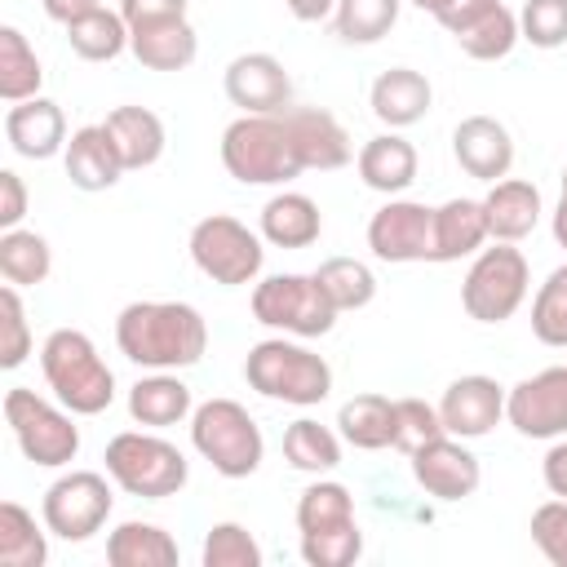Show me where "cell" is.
<instances>
[{
	"label": "cell",
	"mask_w": 567,
	"mask_h": 567,
	"mask_svg": "<svg viewBox=\"0 0 567 567\" xmlns=\"http://www.w3.org/2000/svg\"><path fill=\"white\" fill-rule=\"evenodd\" d=\"M115 346L146 372H182L204 359L208 323L190 301H128L115 315Z\"/></svg>",
	"instance_id": "6da1fadb"
},
{
	"label": "cell",
	"mask_w": 567,
	"mask_h": 567,
	"mask_svg": "<svg viewBox=\"0 0 567 567\" xmlns=\"http://www.w3.org/2000/svg\"><path fill=\"white\" fill-rule=\"evenodd\" d=\"M40 372L62 408L75 416H97L115 403V372L97 354L93 337L80 328H53L40 346Z\"/></svg>",
	"instance_id": "7a4b0ae2"
},
{
	"label": "cell",
	"mask_w": 567,
	"mask_h": 567,
	"mask_svg": "<svg viewBox=\"0 0 567 567\" xmlns=\"http://www.w3.org/2000/svg\"><path fill=\"white\" fill-rule=\"evenodd\" d=\"M297 536L310 567H350L363 554V532L354 518V496L337 478H315L297 496Z\"/></svg>",
	"instance_id": "3957f363"
},
{
	"label": "cell",
	"mask_w": 567,
	"mask_h": 567,
	"mask_svg": "<svg viewBox=\"0 0 567 567\" xmlns=\"http://www.w3.org/2000/svg\"><path fill=\"white\" fill-rule=\"evenodd\" d=\"M221 168L239 186H284L301 168L292 133L279 115H239L221 128Z\"/></svg>",
	"instance_id": "277c9868"
},
{
	"label": "cell",
	"mask_w": 567,
	"mask_h": 567,
	"mask_svg": "<svg viewBox=\"0 0 567 567\" xmlns=\"http://www.w3.org/2000/svg\"><path fill=\"white\" fill-rule=\"evenodd\" d=\"M244 381L261 399L292 403V408H315L332 394V368L323 354L288 341V337H266L248 350L244 359Z\"/></svg>",
	"instance_id": "5b68a950"
},
{
	"label": "cell",
	"mask_w": 567,
	"mask_h": 567,
	"mask_svg": "<svg viewBox=\"0 0 567 567\" xmlns=\"http://www.w3.org/2000/svg\"><path fill=\"white\" fill-rule=\"evenodd\" d=\"M102 461H106L111 483L120 492H128V496H142V501L177 496L186 487V478H190V465H186L182 447L159 439V434H151L146 425L142 430H120L106 443Z\"/></svg>",
	"instance_id": "8992f818"
},
{
	"label": "cell",
	"mask_w": 567,
	"mask_h": 567,
	"mask_svg": "<svg viewBox=\"0 0 567 567\" xmlns=\"http://www.w3.org/2000/svg\"><path fill=\"white\" fill-rule=\"evenodd\" d=\"M190 447L221 478H248L261 470V456H266L261 425L235 399H204L190 412Z\"/></svg>",
	"instance_id": "52a82bcc"
},
{
	"label": "cell",
	"mask_w": 567,
	"mask_h": 567,
	"mask_svg": "<svg viewBox=\"0 0 567 567\" xmlns=\"http://www.w3.org/2000/svg\"><path fill=\"white\" fill-rule=\"evenodd\" d=\"M4 425L18 443V452L31 461V465H44V470H62L80 456V425H75V412L62 408V403H49L40 399L35 390L27 385H9L4 390Z\"/></svg>",
	"instance_id": "ba28073f"
},
{
	"label": "cell",
	"mask_w": 567,
	"mask_h": 567,
	"mask_svg": "<svg viewBox=\"0 0 567 567\" xmlns=\"http://www.w3.org/2000/svg\"><path fill=\"white\" fill-rule=\"evenodd\" d=\"M532 270L527 257L514 244L492 239V248H478L465 279H461V306L474 323H505L527 301Z\"/></svg>",
	"instance_id": "9c48e42d"
},
{
	"label": "cell",
	"mask_w": 567,
	"mask_h": 567,
	"mask_svg": "<svg viewBox=\"0 0 567 567\" xmlns=\"http://www.w3.org/2000/svg\"><path fill=\"white\" fill-rule=\"evenodd\" d=\"M261 230H248L239 217L230 213H213V217H199L190 226V261L199 275H208L213 284L221 288H244V284H257L261 266H266V248H261Z\"/></svg>",
	"instance_id": "30bf717a"
},
{
	"label": "cell",
	"mask_w": 567,
	"mask_h": 567,
	"mask_svg": "<svg viewBox=\"0 0 567 567\" xmlns=\"http://www.w3.org/2000/svg\"><path fill=\"white\" fill-rule=\"evenodd\" d=\"M252 319L284 337H328L337 306L315 275H266L252 284Z\"/></svg>",
	"instance_id": "8fae6325"
},
{
	"label": "cell",
	"mask_w": 567,
	"mask_h": 567,
	"mask_svg": "<svg viewBox=\"0 0 567 567\" xmlns=\"http://www.w3.org/2000/svg\"><path fill=\"white\" fill-rule=\"evenodd\" d=\"M111 474H97V470H66L58 474L49 487H44V501H40V518L49 527V536L58 540H89L106 527L111 518V505H115V492L106 483Z\"/></svg>",
	"instance_id": "7c38bea8"
},
{
	"label": "cell",
	"mask_w": 567,
	"mask_h": 567,
	"mask_svg": "<svg viewBox=\"0 0 567 567\" xmlns=\"http://www.w3.org/2000/svg\"><path fill=\"white\" fill-rule=\"evenodd\" d=\"M368 248L377 261L408 266V261H434V208L421 199H385L368 217Z\"/></svg>",
	"instance_id": "4fadbf2b"
},
{
	"label": "cell",
	"mask_w": 567,
	"mask_h": 567,
	"mask_svg": "<svg viewBox=\"0 0 567 567\" xmlns=\"http://www.w3.org/2000/svg\"><path fill=\"white\" fill-rule=\"evenodd\" d=\"M505 421L523 439H563L567 434V363L523 377L505 390Z\"/></svg>",
	"instance_id": "5bb4252c"
},
{
	"label": "cell",
	"mask_w": 567,
	"mask_h": 567,
	"mask_svg": "<svg viewBox=\"0 0 567 567\" xmlns=\"http://www.w3.org/2000/svg\"><path fill=\"white\" fill-rule=\"evenodd\" d=\"M408 461H412L416 487H421L425 496H434V501H465V496H474L478 483H483L478 456H474V452L465 447V439H456V434L430 439V443L416 447Z\"/></svg>",
	"instance_id": "9a60e30c"
},
{
	"label": "cell",
	"mask_w": 567,
	"mask_h": 567,
	"mask_svg": "<svg viewBox=\"0 0 567 567\" xmlns=\"http://www.w3.org/2000/svg\"><path fill=\"white\" fill-rule=\"evenodd\" d=\"M221 89L244 115H279L292 106V75L275 53H239L226 62Z\"/></svg>",
	"instance_id": "2e32d148"
},
{
	"label": "cell",
	"mask_w": 567,
	"mask_h": 567,
	"mask_svg": "<svg viewBox=\"0 0 567 567\" xmlns=\"http://www.w3.org/2000/svg\"><path fill=\"white\" fill-rule=\"evenodd\" d=\"M439 416H443V430L456 434V439H483L492 434L501 421H505V385L483 377V372H470V377H456L443 399H439Z\"/></svg>",
	"instance_id": "e0dca14e"
},
{
	"label": "cell",
	"mask_w": 567,
	"mask_h": 567,
	"mask_svg": "<svg viewBox=\"0 0 567 567\" xmlns=\"http://www.w3.org/2000/svg\"><path fill=\"white\" fill-rule=\"evenodd\" d=\"M284 124L292 133V146H297L301 168L332 173V168H346L354 159V142H350L346 124L332 111H323V106H288L284 111Z\"/></svg>",
	"instance_id": "ac0fdd59"
},
{
	"label": "cell",
	"mask_w": 567,
	"mask_h": 567,
	"mask_svg": "<svg viewBox=\"0 0 567 567\" xmlns=\"http://www.w3.org/2000/svg\"><path fill=\"white\" fill-rule=\"evenodd\" d=\"M452 155H456V164L474 182H487L492 186V182L509 177V168H514V137L492 115H465L452 128Z\"/></svg>",
	"instance_id": "d6986e66"
},
{
	"label": "cell",
	"mask_w": 567,
	"mask_h": 567,
	"mask_svg": "<svg viewBox=\"0 0 567 567\" xmlns=\"http://www.w3.org/2000/svg\"><path fill=\"white\" fill-rule=\"evenodd\" d=\"M4 137L22 159H53L58 151H66V115L49 97L13 102L4 115Z\"/></svg>",
	"instance_id": "ffe728a7"
},
{
	"label": "cell",
	"mask_w": 567,
	"mask_h": 567,
	"mask_svg": "<svg viewBox=\"0 0 567 567\" xmlns=\"http://www.w3.org/2000/svg\"><path fill=\"white\" fill-rule=\"evenodd\" d=\"M354 168H359V177H363L368 190L394 199V195H403V190L416 182V146H412L399 128L377 133V137H368V142L359 146Z\"/></svg>",
	"instance_id": "44dd1931"
},
{
	"label": "cell",
	"mask_w": 567,
	"mask_h": 567,
	"mask_svg": "<svg viewBox=\"0 0 567 567\" xmlns=\"http://www.w3.org/2000/svg\"><path fill=\"white\" fill-rule=\"evenodd\" d=\"M430 102H434V89H430V80H425L421 71H412V66H390V71H381V75L372 80V89H368V106H372V115H377L385 128H412L416 120H425Z\"/></svg>",
	"instance_id": "7402d4cb"
},
{
	"label": "cell",
	"mask_w": 567,
	"mask_h": 567,
	"mask_svg": "<svg viewBox=\"0 0 567 567\" xmlns=\"http://www.w3.org/2000/svg\"><path fill=\"white\" fill-rule=\"evenodd\" d=\"M62 164H66V177L71 186L80 190H111L128 168L111 142V133L102 124H84L66 137V151H62Z\"/></svg>",
	"instance_id": "603a6c76"
},
{
	"label": "cell",
	"mask_w": 567,
	"mask_h": 567,
	"mask_svg": "<svg viewBox=\"0 0 567 567\" xmlns=\"http://www.w3.org/2000/svg\"><path fill=\"white\" fill-rule=\"evenodd\" d=\"M483 213H487V235L501 239V244H518L536 230L545 204H540V190L536 182H523V177H501L492 182V190L483 195Z\"/></svg>",
	"instance_id": "cb8c5ba5"
},
{
	"label": "cell",
	"mask_w": 567,
	"mask_h": 567,
	"mask_svg": "<svg viewBox=\"0 0 567 567\" xmlns=\"http://www.w3.org/2000/svg\"><path fill=\"white\" fill-rule=\"evenodd\" d=\"M128 53L146 71H186L199 53V35L186 18H159V22L128 27Z\"/></svg>",
	"instance_id": "d4e9b609"
},
{
	"label": "cell",
	"mask_w": 567,
	"mask_h": 567,
	"mask_svg": "<svg viewBox=\"0 0 567 567\" xmlns=\"http://www.w3.org/2000/svg\"><path fill=\"white\" fill-rule=\"evenodd\" d=\"M190 412H195V399H190V385L177 372L137 377L133 390H128V416L146 430L182 425V421H190Z\"/></svg>",
	"instance_id": "484cf974"
},
{
	"label": "cell",
	"mask_w": 567,
	"mask_h": 567,
	"mask_svg": "<svg viewBox=\"0 0 567 567\" xmlns=\"http://www.w3.org/2000/svg\"><path fill=\"white\" fill-rule=\"evenodd\" d=\"M261 239L275 248H310L323 235V213L301 190H279L261 204Z\"/></svg>",
	"instance_id": "4316f807"
},
{
	"label": "cell",
	"mask_w": 567,
	"mask_h": 567,
	"mask_svg": "<svg viewBox=\"0 0 567 567\" xmlns=\"http://www.w3.org/2000/svg\"><path fill=\"white\" fill-rule=\"evenodd\" d=\"M487 239H492V235H487L483 199L456 195V199H447V204L434 208V261H461V257H474Z\"/></svg>",
	"instance_id": "83f0119b"
},
{
	"label": "cell",
	"mask_w": 567,
	"mask_h": 567,
	"mask_svg": "<svg viewBox=\"0 0 567 567\" xmlns=\"http://www.w3.org/2000/svg\"><path fill=\"white\" fill-rule=\"evenodd\" d=\"M102 128L111 133L124 168H151L159 155H164V120L151 111V106H115L106 111Z\"/></svg>",
	"instance_id": "f1b7e54d"
},
{
	"label": "cell",
	"mask_w": 567,
	"mask_h": 567,
	"mask_svg": "<svg viewBox=\"0 0 567 567\" xmlns=\"http://www.w3.org/2000/svg\"><path fill=\"white\" fill-rule=\"evenodd\" d=\"M337 434L359 452L394 447V399L385 394H354L337 408Z\"/></svg>",
	"instance_id": "f546056e"
},
{
	"label": "cell",
	"mask_w": 567,
	"mask_h": 567,
	"mask_svg": "<svg viewBox=\"0 0 567 567\" xmlns=\"http://www.w3.org/2000/svg\"><path fill=\"white\" fill-rule=\"evenodd\" d=\"M111 567H177V540L159 523L128 518L106 536Z\"/></svg>",
	"instance_id": "4dcf8cb0"
},
{
	"label": "cell",
	"mask_w": 567,
	"mask_h": 567,
	"mask_svg": "<svg viewBox=\"0 0 567 567\" xmlns=\"http://www.w3.org/2000/svg\"><path fill=\"white\" fill-rule=\"evenodd\" d=\"M66 44L84 62H115L128 49V22L120 9H89L84 18L66 22Z\"/></svg>",
	"instance_id": "1f68e13d"
},
{
	"label": "cell",
	"mask_w": 567,
	"mask_h": 567,
	"mask_svg": "<svg viewBox=\"0 0 567 567\" xmlns=\"http://www.w3.org/2000/svg\"><path fill=\"white\" fill-rule=\"evenodd\" d=\"M341 434L332 425H319L315 416H297L284 430V461L301 474H332L341 465Z\"/></svg>",
	"instance_id": "d6a6232c"
},
{
	"label": "cell",
	"mask_w": 567,
	"mask_h": 567,
	"mask_svg": "<svg viewBox=\"0 0 567 567\" xmlns=\"http://www.w3.org/2000/svg\"><path fill=\"white\" fill-rule=\"evenodd\" d=\"M49 563V527L35 523L18 501H0V567H44Z\"/></svg>",
	"instance_id": "836d02e7"
},
{
	"label": "cell",
	"mask_w": 567,
	"mask_h": 567,
	"mask_svg": "<svg viewBox=\"0 0 567 567\" xmlns=\"http://www.w3.org/2000/svg\"><path fill=\"white\" fill-rule=\"evenodd\" d=\"M452 40H456L461 53L474 58V62H501V58H509L514 44L523 40V35H518V13L496 0L487 13H478L474 22H465Z\"/></svg>",
	"instance_id": "e575fe53"
},
{
	"label": "cell",
	"mask_w": 567,
	"mask_h": 567,
	"mask_svg": "<svg viewBox=\"0 0 567 567\" xmlns=\"http://www.w3.org/2000/svg\"><path fill=\"white\" fill-rule=\"evenodd\" d=\"M49 270H53V248L40 230H22V226L0 230V275H4V284L35 288V284L49 279Z\"/></svg>",
	"instance_id": "d590c367"
},
{
	"label": "cell",
	"mask_w": 567,
	"mask_h": 567,
	"mask_svg": "<svg viewBox=\"0 0 567 567\" xmlns=\"http://www.w3.org/2000/svg\"><path fill=\"white\" fill-rule=\"evenodd\" d=\"M40 84H44V66L27 44V35L18 27H0V97L9 106L27 102L40 97Z\"/></svg>",
	"instance_id": "8d00e7d4"
},
{
	"label": "cell",
	"mask_w": 567,
	"mask_h": 567,
	"mask_svg": "<svg viewBox=\"0 0 567 567\" xmlns=\"http://www.w3.org/2000/svg\"><path fill=\"white\" fill-rule=\"evenodd\" d=\"M403 0H337L332 31L341 44H377L394 31Z\"/></svg>",
	"instance_id": "74e56055"
},
{
	"label": "cell",
	"mask_w": 567,
	"mask_h": 567,
	"mask_svg": "<svg viewBox=\"0 0 567 567\" xmlns=\"http://www.w3.org/2000/svg\"><path fill=\"white\" fill-rule=\"evenodd\" d=\"M310 275L319 279V288H323V297L337 306V315H341V310H363V306L377 297V275H372V266L359 261V257H328V261H319V270H310Z\"/></svg>",
	"instance_id": "f35d334b"
},
{
	"label": "cell",
	"mask_w": 567,
	"mask_h": 567,
	"mask_svg": "<svg viewBox=\"0 0 567 567\" xmlns=\"http://www.w3.org/2000/svg\"><path fill=\"white\" fill-rule=\"evenodd\" d=\"M532 332L549 350H567V266L549 270L532 297Z\"/></svg>",
	"instance_id": "ab89813d"
},
{
	"label": "cell",
	"mask_w": 567,
	"mask_h": 567,
	"mask_svg": "<svg viewBox=\"0 0 567 567\" xmlns=\"http://www.w3.org/2000/svg\"><path fill=\"white\" fill-rule=\"evenodd\" d=\"M261 545L244 523H213L199 549L204 567H261Z\"/></svg>",
	"instance_id": "60d3db41"
},
{
	"label": "cell",
	"mask_w": 567,
	"mask_h": 567,
	"mask_svg": "<svg viewBox=\"0 0 567 567\" xmlns=\"http://www.w3.org/2000/svg\"><path fill=\"white\" fill-rule=\"evenodd\" d=\"M439 434H447V430H443V416H439L434 403H425V399H416V394L394 399V447H399L403 456H412L416 447H425V443L439 439Z\"/></svg>",
	"instance_id": "b9f144b4"
},
{
	"label": "cell",
	"mask_w": 567,
	"mask_h": 567,
	"mask_svg": "<svg viewBox=\"0 0 567 567\" xmlns=\"http://www.w3.org/2000/svg\"><path fill=\"white\" fill-rule=\"evenodd\" d=\"M518 35L536 49L567 44V0H527L518 9Z\"/></svg>",
	"instance_id": "7bdbcfd3"
},
{
	"label": "cell",
	"mask_w": 567,
	"mask_h": 567,
	"mask_svg": "<svg viewBox=\"0 0 567 567\" xmlns=\"http://www.w3.org/2000/svg\"><path fill=\"white\" fill-rule=\"evenodd\" d=\"M0 328H4V337H0V368L13 372L31 354V323H27V310H22V297H18L13 284L0 288Z\"/></svg>",
	"instance_id": "ee69618b"
},
{
	"label": "cell",
	"mask_w": 567,
	"mask_h": 567,
	"mask_svg": "<svg viewBox=\"0 0 567 567\" xmlns=\"http://www.w3.org/2000/svg\"><path fill=\"white\" fill-rule=\"evenodd\" d=\"M532 540H536V549L554 567H567V501L563 496L536 505V514H532Z\"/></svg>",
	"instance_id": "f6af8a7d"
},
{
	"label": "cell",
	"mask_w": 567,
	"mask_h": 567,
	"mask_svg": "<svg viewBox=\"0 0 567 567\" xmlns=\"http://www.w3.org/2000/svg\"><path fill=\"white\" fill-rule=\"evenodd\" d=\"M408 4H416V9H421V13H430L443 31H452V35H456L465 22H474L478 13H487L496 0H408Z\"/></svg>",
	"instance_id": "bcb514c9"
},
{
	"label": "cell",
	"mask_w": 567,
	"mask_h": 567,
	"mask_svg": "<svg viewBox=\"0 0 567 567\" xmlns=\"http://www.w3.org/2000/svg\"><path fill=\"white\" fill-rule=\"evenodd\" d=\"M22 217H27V186L13 168H0V230L22 226Z\"/></svg>",
	"instance_id": "7dc6e473"
},
{
	"label": "cell",
	"mask_w": 567,
	"mask_h": 567,
	"mask_svg": "<svg viewBox=\"0 0 567 567\" xmlns=\"http://www.w3.org/2000/svg\"><path fill=\"white\" fill-rule=\"evenodd\" d=\"M120 13L128 27L159 22V18H186V0H120Z\"/></svg>",
	"instance_id": "c3c4849f"
},
{
	"label": "cell",
	"mask_w": 567,
	"mask_h": 567,
	"mask_svg": "<svg viewBox=\"0 0 567 567\" xmlns=\"http://www.w3.org/2000/svg\"><path fill=\"white\" fill-rule=\"evenodd\" d=\"M540 470H545V487L567 501V434L554 439V447L545 452V465H540Z\"/></svg>",
	"instance_id": "681fc988"
},
{
	"label": "cell",
	"mask_w": 567,
	"mask_h": 567,
	"mask_svg": "<svg viewBox=\"0 0 567 567\" xmlns=\"http://www.w3.org/2000/svg\"><path fill=\"white\" fill-rule=\"evenodd\" d=\"M97 4H102V0H40V9H44L53 22H62V27L75 22V18H84V13L97 9Z\"/></svg>",
	"instance_id": "f907efd6"
},
{
	"label": "cell",
	"mask_w": 567,
	"mask_h": 567,
	"mask_svg": "<svg viewBox=\"0 0 567 567\" xmlns=\"http://www.w3.org/2000/svg\"><path fill=\"white\" fill-rule=\"evenodd\" d=\"M288 4V13L297 18V22H323V18H332V9H337V0H284Z\"/></svg>",
	"instance_id": "816d5d0a"
},
{
	"label": "cell",
	"mask_w": 567,
	"mask_h": 567,
	"mask_svg": "<svg viewBox=\"0 0 567 567\" xmlns=\"http://www.w3.org/2000/svg\"><path fill=\"white\" fill-rule=\"evenodd\" d=\"M554 239H558V248H567V168H563V195L554 208Z\"/></svg>",
	"instance_id": "f5cc1de1"
}]
</instances>
